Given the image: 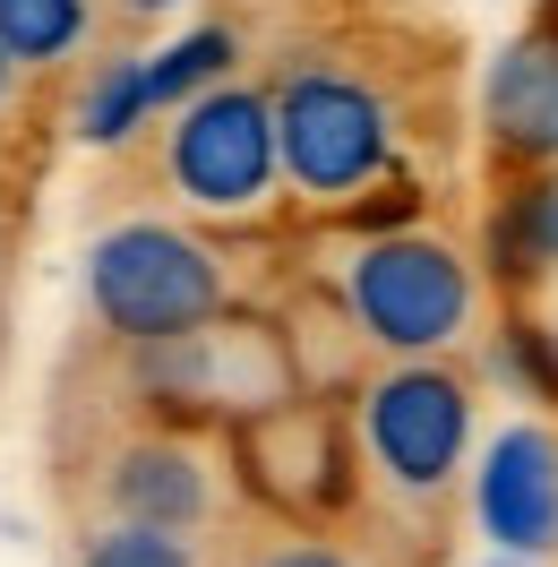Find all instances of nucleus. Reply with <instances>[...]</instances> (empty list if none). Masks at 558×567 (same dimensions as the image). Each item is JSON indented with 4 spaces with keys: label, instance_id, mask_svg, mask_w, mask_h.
<instances>
[{
    "label": "nucleus",
    "instance_id": "nucleus-12",
    "mask_svg": "<svg viewBox=\"0 0 558 567\" xmlns=\"http://www.w3.org/2000/svg\"><path fill=\"white\" fill-rule=\"evenodd\" d=\"M146 112H155V95H146V61H138V52H121V61H104V70L86 78V95H78V138H86V146H121L130 130H146Z\"/></svg>",
    "mask_w": 558,
    "mask_h": 567
},
{
    "label": "nucleus",
    "instance_id": "nucleus-19",
    "mask_svg": "<svg viewBox=\"0 0 558 567\" xmlns=\"http://www.w3.org/2000/svg\"><path fill=\"white\" fill-rule=\"evenodd\" d=\"M550 344H558V336H550Z\"/></svg>",
    "mask_w": 558,
    "mask_h": 567
},
{
    "label": "nucleus",
    "instance_id": "nucleus-5",
    "mask_svg": "<svg viewBox=\"0 0 558 567\" xmlns=\"http://www.w3.org/2000/svg\"><path fill=\"white\" fill-rule=\"evenodd\" d=\"M164 181L180 189V207L198 215H258L283 181V146H276V95L258 86H207L173 112L164 130Z\"/></svg>",
    "mask_w": 558,
    "mask_h": 567
},
{
    "label": "nucleus",
    "instance_id": "nucleus-8",
    "mask_svg": "<svg viewBox=\"0 0 558 567\" xmlns=\"http://www.w3.org/2000/svg\"><path fill=\"white\" fill-rule=\"evenodd\" d=\"M104 507L112 525H164V533H198L215 516V456L189 430H138L104 456Z\"/></svg>",
    "mask_w": 558,
    "mask_h": 567
},
{
    "label": "nucleus",
    "instance_id": "nucleus-10",
    "mask_svg": "<svg viewBox=\"0 0 558 567\" xmlns=\"http://www.w3.org/2000/svg\"><path fill=\"white\" fill-rule=\"evenodd\" d=\"M232 61H241V35H232V27H198V35L164 43V52L146 61V95H155V112H180L189 95L224 86V78H232Z\"/></svg>",
    "mask_w": 558,
    "mask_h": 567
},
{
    "label": "nucleus",
    "instance_id": "nucleus-17",
    "mask_svg": "<svg viewBox=\"0 0 558 567\" xmlns=\"http://www.w3.org/2000/svg\"><path fill=\"white\" fill-rule=\"evenodd\" d=\"M9 86H18V61H9V52H0V104H9Z\"/></svg>",
    "mask_w": 558,
    "mask_h": 567
},
{
    "label": "nucleus",
    "instance_id": "nucleus-4",
    "mask_svg": "<svg viewBox=\"0 0 558 567\" xmlns=\"http://www.w3.org/2000/svg\"><path fill=\"white\" fill-rule=\"evenodd\" d=\"M276 146H283V181L301 198L335 207V198H361L395 164V112L370 78L310 61L276 86Z\"/></svg>",
    "mask_w": 558,
    "mask_h": 567
},
{
    "label": "nucleus",
    "instance_id": "nucleus-7",
    "mask_svg": "<svg viewBox=\"0 0 558 567\" xmlns=\"http://www.w3.org/2000/svg\"><path fill=\"white\" fill-rule=\"evenodd\" d=\"M473 516L507 559H550L558 550V430L550 422H507L482 447Z\"/></svg>",
    "mask_w": 558,
    "mask_h": 567
},
{
    "label": "nucleus",
    "instance_id": "nucleus-16",
    "mask_svg": "<svg viewBox=\"0 0 558 567\" xmlns=\"http://www.w3.org/2000/svg\"><path fill=\"white\" fill-rule=\"evenodd\" d=\"M112 9H130V18H155V9H180V0H112Z\"/></svg>",
    "mask_w": 558,
    "mask_h": 567
},
{
    "label": "nucleus",
    "instance_id": "nucleus-13",
    "mask_svg": "<svg viewBox=\"0 0 558 567\" xmlns=\"http://www.w3.org/2000/svg\"><path fill=\"white\" fill-rule=\"evenodd\" d=\"M498 258H507V276H558V181L524 189L498 215Z\"/></svg>",
    "mask_w": 558,
    "mask_h": 567
},
{
    "label": "nucleus",
    "instance_id": "nucleus-6",
    "mask_svg": "<svg viewBox=\"0 0 558 567\" xmlns=\"http://www.w3.org/2000/svg\"><path fill=\"white\" fill-rule=\"evenodd\" d=\"M146 388L173 395V404H198V413H276L292 395V353L258 327H189V336H164V344H138Z\"/></svg>",
    "mask_w": 558,
    "mask_h": 567
},
{
    "label": "nucleus",
    "instance_id": "nucleus-15",
    "mask_svg": "<svg viewBox=\"0 0 558 567\" xmlns=\"http://www.w3.org/2000/svg\"><path fill=\"white\" fill-rule=\"evenodd\" d=\"M249 567H352L335 542H318V533H276V542H258Z\"/></svg>",
    "mask_w": 558,
    "mask_h": 567
},
{
    "label": "nucleus",
    "instance_id": "nucleus-3",
    "mask_svg": "<svg viewBox=\"0 0 558 567\" xmlns=\"http://www.w3.org/2000/svg\"><path fill=\"white\" fill-rule=\"evenodd\" d=\"M361 464L379 498L395 507H438L464 473V447H473V379L464 370H438V361H395L361 388Z\"/></svg>",
    "mask_w": 558,
    "mask_h": 567
},
{
    "label": "nucleus",
    "instance_id": "nucleus-18",
    "mask_svg": "<svg viewBox=\"0 0 558 567\" xmlns=\"http://www.w3.org/2000/svg\"><path fill=\"white\" fill-rule=\"evenodd\" d=\"M498 567H533V559H507V550H498Z\"/></svg>",
    "mask_w": 558,
    "mask_h": 567
},
{
    "label": "nucleus",
    "instance_id": "nucleus-9",
    "mask_svg": "<svg viewBox=\"0 0 558 567\" xmlns=\"http://www.w3.org/2000/svg\"><path fill=\"white\" fill-rule=\"evenodd\" d=\"M489 130L524 164L558 155V27L498 52V70H489Z\"/></svg>",
    "mask_w": 558,
    "mask_h": 567
},
{
    "label": "nucleus",
    "instance_id": "nucleus-1",
    "mask_svg": "<svg viewBox=\"0 0 558 567\" xmlns=\"http://www.w3.org/2000/svg\"><path fill=\"white\" fill-rule=\"evenodd\" d=\"M224 292H232L224 258L189 224H164V215H130L86 249V310L130 353L224 319Z\"/></svg>",
    "mask_w": 558,
    "mask_h": 567
},
{
    "label": "nucleus",
    "instance_id": "nucleus-14",
    "mask_svg": "<svg viewBox=\"0 0 558 567\" xmlns=\"http://www.w3.org/2000/svg\"><path fill=\"white\" fill-rule=\"evenodd\" d=\"M78 567H198V550H189V533L164 525H104Z\"/></svg>",
    "mask_w": 558,
    "mask_h": 567
},
{
    "label": "nucleus",
    "instance_id": "nucleus-2",
    "mask_svg": "<svg viewBox=\"0 0 558 567\" xmlns=\"http://www.w3.org/2000/svg\"><path fill=\"white\" fill-rule=\"evenodd\" d=\"M344 319L395 361H438L473 327V258L438 233H379L344 258Z\"/></svg>",
    "mask_w": 558,
    "mask_h": 567
},
{
    "label": "nucleus",
    "instance_id": "nucleus-11",
    "mask_svg": "<svg viewBox=\"0 0 558 567\" xmlns=\"http://www.w3.org/2000/svg\"><path fill=\"white\" fill-rule=\"evenodd\" d=\"M86 0H0V52L18 70H52L86 43Z\"/></svg>",
    "mask_w": 558,
    "mask_h": 567
}]
</instances>
